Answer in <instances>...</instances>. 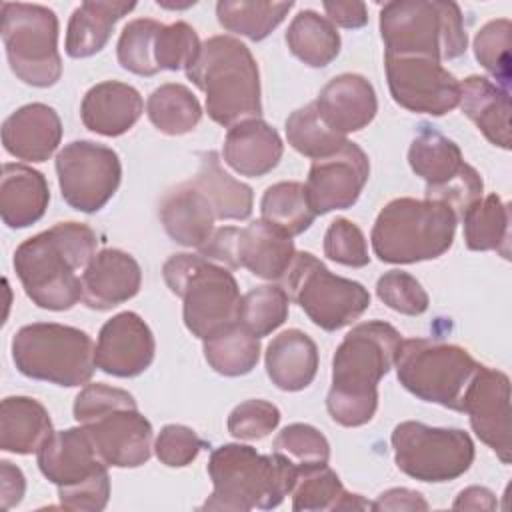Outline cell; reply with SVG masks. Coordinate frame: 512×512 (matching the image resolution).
Here are the masks:
<instances>
[{"mask_svg":"<svg viewBox=\"0 0 512 512\" xmlns=\"http://www.w3.org/2000/svg\"><path fill=\"white\" fill-rule=\"evenodd\" d=\"M452 508L454 510H494L496 496L484 486H468L456 496Z\"/></svg>","mask_w":512,"mask_h":512,"instance_id":"54","label":"cell"},{"mask_svg":"<svg viewBox=\"0 0 512 512\" xmlns=\"http://www.w3.org/2000/svg\"><path fill=\"white\" fill-rule=\"evenodd\" d=\"M408 164L426 182V200L450 206L458 220L482 198V176L464 162L460 146L422 124L408 148Z\"/></svg>","mask_w":512,"mask_h":512,"instance_id":"14","label":"cell"},{"mask_svg":"<svg viewBox=\"0 0 512 512\" xmlns=\"http://www.w3.org/2000/svg\"><path fill=\"white\" fill-rule=\"evenodd\" d=\"M156 342L150 326L136 312L112 316L98 334L96 368L116 378H134L148 370Z\"/></svg>","mask_w":512,"mask_h":512,"instance_id":"21","label":"cell"},{"mask_svg":"<svg viewBox=\"0 0 512 512\" xmlns=\"http://www.w3.org/2000/svg\"><path fill=\"white\" fill-rule=\"evenodd\" d=\"M376 296L392 310L406 316H420L428 310V294L408 272L390 270L376 282Z\"/></svg>","mask_w":512,"mask_h":512,"instance_id":"47","label":"cell"},{"mask_svg":"<svg viewBox=\"0 0 512 512\" xmlns=\"http://www.w3.org/2000/svg\"><path fill=\"white\" fill-rule=\"evenodd\" d=\"M292 510H366L372 508L360 494H350L338 474L328 466H314L298 472L292 488Z\"/></svg>","mask_w":512,"mask_h":512,"instance_id":"34","label":"cell"},{"mask_svg":"<svg viewBox=\"0 0 512 512\" xmlns=\"http://www.w3.org/2000/svg\"><path fill=\"white\" fill-rule=\"evenodd\" d=\"M56 174L64 202L84 214L106 206L122 180L118 154L90 140H74L56 154Z\"/></svg>","mask_w":512,"mask_h":512,"instance_id":"17","label":"cell"},{"mask_svg":"<svg viewBox=\"0 0 512 512\" xmlns=\"http://www.w3.org/2000/svg\"><path fill=\"white\" fill-rule=\"evenodd\" d=\"M272 452L286 456L298 468V472H302L314 466L328 464L330 444L318 428L296 422L288 424L278 432L272 444Z\"/></svg>","mask_w":512,"mask_h":512,"instance_id":"45","label":"cell"},{"mask_svg":"<svg viewBox=\"0 0 512 512\" xmlns=\"http://www.w3.org/2000/svg\"><path fill=\"white\" fill-rule=\"evenodd\" d=\"M12 360L20 374L74 388L86 384L96 368L92 338L74 326L34 322L12 338Z\"/></svg>","mask_w":512,"mask_h":512,"instance_id":"10","label":"cell"},{"mask_svg":"<svg viewBox=\"0 0 512 512\" xmlns=\"http://www.w3.org/2000/svg\"><path fill=\"white\" fill-rule=\"evenodd\" d=\"M324 256L332 262L362 268L370 262L362 230L346 218H336L324 234Z\"/></svg>","mask_w":512,"mask_h":512,"instance_id":"49","label":"cell"},{"mask_svg":"<svg viewBox=\"0 0 512 512\" xmlns=\"http://www.w3.org/2000/svg\"><path fill=\"white\" fill-rule=\"evenodd\" d=\"M144 102L140 92L124 82L106 80L92 86L80 106L82 124L102 136H122L142 116Z\"/></svg>","mask_w":512,"mask_h":512,"instance_id":"25","label":"cell"},{"mask_svg":"<svg viewBox=\"0 0 512 512\" xmlns=\"http://www.w3.org/2000/svg\"><path fill=\"white\" fill-rule=\"evenodd\" d=\"M204 358L222 376H244L260 360V338L232 322L204 338Z\"/></svg>","mask_w":512,"mask_h":512,"instance_id":"37","label":"cell"},{"mask_svg":"<svg viewBox=\"0 0 512 512\" xmlns=\"http://www.w3.org/2000/svg\"><path fill=\"white\" fill-rule=\"evenodd\" d=\"M292 6L294 2L220 0L216 4V16L224 30L260 42L280 26Z\"/></svg>","mask_w":512,"mask_h":512,"instance_id":"38","label":"cell"},{"mask_svg":"<svg viewBox=\"0 0 512 512\" xmlns=\"http://www.w3.org/2000/svg\"><path fill=\"white\" fill-rule=\"evenodd\" d=\"M390 442L398 470L420 482L456 480L474 462V442L460 428L406 420L394 428Z\"/></svg>","mask_w":512,"mask_h":512,"instance_id":"15","label":"cell"},{"mask_svg":"<svg viewBox=\"0 0 512 512\" xmlns=\"http://www.w3.org/2000/svg\"><path fill=\"white\" fill-rule=\"evenodd\" d=\"M146 114L162 134L182 136L200 124L202 106L190 88L166 82L148 96Z\"/></svg>","mask_w":512,"mask_h":512,"instance_id":"39","label":"cell"},{"mask_svg":"<svg viewBox=\"0 0 512 512\" xmlns=\"http://www.w3.org/2000/svg\"><path fill=\"white\" fill-rule=\"evenodd\" d=\"M324 10L328 14V20L332 24H338L342 28H362L368 22V12L364 2H330L326 0Z\"/></svg>","mask_w":512,"mask_h":512,"instance_id":"51","label":"cell"},{"mask_svg":"<svg viewBox=\"0 0 512 512\" xmlns=\"http://www.w3.org/2000/svg\"><path fill=\"white\" fill-rule=\"evenodd\" d=\"M192 182L206 196L218 220H246L252 214V188L230 176L214 150L200 154V170Z\"/></svg>","mask_w":512,"mask_h":512,"instance_id":"33","label":"cell"},{"mask_svg":"<svg viewBox=\"0 0 512 512\" xmlns=\"http://www.w3.org/2000/svg\"><path fill=\"white\" fill-rule=\"evenodd\" d=\"M290 298L278 284H264L248 290L238 304L236 322L256 338L268 336L288 318Z\"/></svg>","mask_w":512,"mask_h":512,"instance_id":"42","label":"cell"},{"mask_svg":"<svg viewBox=\"0 0 512 512\" xmlns=\"http://www.w3.org/2000/svg\"><path fill=\"white\" fill-rule=\"evenodd\" d=\"M136 2L88 0L82 2L70 16L66 28L64 48L70 58H88L100 52L110 36L114 24L130 14Z\"/></svg>","mask_w":512,"mask_h":512,"instance_id":"31","label":"cell"},{"mask_svg":"<svg viewBox=\"0 0 512 512\" xmlns=\"http://www.w3.org/2000/svg\"><path fill=\"white\" fill-rule=\"evenodd\" d=\"M384 54L422 56L436 62L460 58L468 36L462 10L452 0H394L380 8Z\"/></svg>","mask_w":512,"mask_h":512,"instance_id":"6","label":"cell"},{"mask_svg":"<svg viewBox=\"0 0 512 512\" xmlns=\"http://www.w3.org/2000/svg\"><path fill=\"white\" fill-rule=\"evenodd\" d=\"M286 138L296 152L312 160L328 158L348 142L346 136L334 132L320 118L314 102L294 110L286 118Z\"/></svg>","mask_w":512,"mask_h":512,"instance_id":"41","label":"cell"},{"mask_svg":"<svg viewBox=\"0 0 512 512\" xmlns=\"http://www.w3.org/2000/svg\"><path fill=\"white\" fill-rule=\"evenodd\" d=\"M206 260L228 268H246L264 280H282L296 254L292 236L266 220H254L244 228L224 226L198 246Z\"/></svg>","mask_w":512,"mask_h":512,"instance_id":"16","label":"cell"},{"mask_svg":"<svg viewBox=\"0 0 512 512\" xmlns=\"http://www.w3.org/2000/svg\"><path fill=\"white\" fill-rule=\"evenodd\" d=\"M460 108L478 130L504 150L510 148V92L484 76L460 82Z\"/></svg>","mask_w":512,"mask_h":512,"instance_id":"30","label":"cell"},{"mask_svg":"<svg viewBox=\"0 0 512 512\" xmlns=\"http://www.w3.org/2000/svg\"><path fill=\"white\" fill-rule=\"evenodd\" d=\"M204 446V440L192 428L166 424L154 442V452L164 466L184 468L196 460Z\"/></svg>","mask_w":512,"mask_h":512,"instance_id":"50","label":"cell"},{"mask_svg":"<svg viewBox=\"0 0 512 512\" xmlns=\"http://www.w3.org/2000/svg\"><path fill=\"white\" fill-rule=\"evenodd\" d=\"M50 202L42 172L26 164L6 162L0 176V216L8 228H28L38 222Z\"/></svg>","mask_w":512,"mask_h":512,"instance_id":"27","label":"cell"},{"mask_svg":"<svg viewBox=\"0 0 512 512\" xmlns=\"http://www.w3.org/2000/svg\"><path fill=\"white\" fill-rule=\"evenodd\" d=\"M140 284L142 270L136 258L118 248H104L82 272V302L92 310H110L134 298Z\"/></svg>","mask_w":512,"mask_h":512,"instance_id":"22","label":"cell"},{"mask_svg":"<svg viewBox=\"0 0 512 512\" xmlns=\"http://www.w3.org/2000/svg\"><path fill=\"white\" fill-rule=\"evenodd\" d=\"M206 96V112L220 126L260 118V72L250 48L234 36L202 42L196 60L184 70Z\"/></svg>","mask_w":512,"mask_h":512,"instance_id":"4","label":"cell"},{"mask_svg":"<svg viewBox=\"0 0 512 512\" xmlns=\"http://www.w3.org/2000/svg\"><path fill=\"white\" fill-rule=\"evenodd\" d=\"M372 510H428V502L416 490L390 488L372 502Z\"/></svg>","mask_w":512,"mask_h":512,"instance_id":"52","label":"cell"},{"mask_svg":"<svg viewBox=\"0 0 512 512\" xmlns=\"http://www.w3.org/2000/svg\"><path fill=\"white\" fill-rule=\"evenodd\" d=\"M458 218L442 202L394 198L372 226V250L388 264H414L440 258L454 242Z\"/></svg>","mask_w":512,"mask_h":512,"instance_id":"7","label":"cell"},{"mask_svg":"<svg viewBox=\"0 0 512 512\" xmlns=\"http://www.w3.org/2000/svg\"><path fill=\"white\" fill-rule=\"evenodd\" d=\"M62 140L58 112L42 102L20 106L2 124V144L8 154L26 162L48 160Z\"/></svg>","mask_w":512,"mask_h":512,"instance_id":"24","label":"cell"},{"mask_svg":"<svg viewBox=\"0 0 512 512\" xmlns=\"http://www.w3.org/2000/svg\"><path fill=\"white\" fill-rule=\"evenodd\" d=\"M284 152L280 134L264 120L250 118L228 128L224 162L240 176L258 178L278 166Z\"/></svg>","mask_w":512,"mask_h":512,"instance_id":"26","label":"cell"},{"mask_svg":"<svg viewBox=\"0 0 512 512\" xmlns=\"http://www.w3.org/2000/svg\"><path fill=\"white\" fill-rule=\"evenodd\" d=\"M264 364L276 388L284 392L304 390L318 372L316 342L298 328L284 330L268 344Z\"/></svg>","mask_w":512,"mask_h":512,"instance_id":"29","label":"cell"},{"mask_svg":"<svg viewBox=\"0 0 512 512\" xmlns=\"http://www.w3.org/2000/svg\"><path fill=\"white\" fill-rule=\"evenodd\" d=\"M160 222L166 234L188 248L202 246L214 232V210L194 182H182L160 202Z\"/></svg>","mask_w":512,"mask_h":512,"instance_id":"28","label":"cell"},{"mask_svg":"<svg viewBox=\"0 0 512 512\" xmlns=\"http://www.w3.org/2000/svg\"><path fill=\"white\" fill-rule=\"evenodd\" d=\"M260 212L262 220L278 226L288 236L306 232L316 218L306 186L300 182H276L268 186L260 200Z\"/></svg>","mask_w":512,"mask_h":512,"instance_id":"40","label":"cell"},{"mask_svg":"<svg viewBox=\"0 0 512 512\" xmlns=\"http://www.w3.org/2000/svg\"><path fill=\"white\" fill-rule=\"evenodd\" d=\"M0 494H2V510H8L16 506L26 490L24 474L18 466H14L8 460L0 462Z\"/></svg>","mask_w":512,"mask_h":512,"instance_id":"53","label":"cell"},{"mask_svg":"<svg viewBox=\"0 0 512 512\" xmlns=\"http://www.w3.org/2000/svg\"><path fill=\"white\" fill-rule=\"evenodd\" d=\"M368 176L370 160L366 152L350 140L336 154L314 160L304 186L316 216L352 208L360 198Z\"/></svg>","mask_w":512,"mask_h":512,"instance_id":"19","label":"cell"},{"mask_svg":"<svg viewBox=\"0 0 512 512\" xmlns=\"http://www.w3.org/2000/svg\"><path fill=\"white\" fill-rule=\"evenodd\" d=\"M280 422V410L268 400L252 398L232 408L228 414V432L238 440H262Z\"/></svg>","mask_w":512,"mask_h":512,"instance_id":"48","label":"cell"},{"mask_svg":"<svg viewBox=\"0 0 512 512\" xmlns=\"http://www.w3.org/2000/svg\"><path fill=\"white\" fill-rule=\"evenodd\" d=\"M2 40L10 70L28 86L48 88L62 76L58 16L42 4L2 2Z\"/></svg>","mask_w":512,"mask_h":512,"instance_id":"12","label":"cell"},{"mask_svg":"<svg viewBox=\"0 0 512 512\" xmlns=\"http://www.w3.org/2000/svg\"><path fill=\"white\" fill-rule=\"evenodd\" d=\"M38 468L58 488L68 510H104L110 498L108 464L98 456L84 426L52 432L36 452Z\"/></svg>","mask_w":512,"mask_h":512,"instance_id":"9","label":"cell"},{"mask_svg":"<svg viewBox=\"0 0 512 512\" xmlns=\"http://www.w3.org/2000/svg\"><path fill=\"white\" fill-rule=\"evenodd\" d=\"M464 240L470 250H496L510 258V206L498 196L480 198L464 216Z\"/></svg>","mask_w":512,"mask_h":512,"instance_id":"36","label":"cell"},{"mask_svg":"<svg viewBox=\"0 0 512 512\" xmlns=\"http://www.w3.org/2000/svg\"><path fill=\"white\" fill-rule=\"evenodd\" d=\"M314 104L320 118L342 136L366 128L378 112L374 86L364 76L350 72L334 76Z\"/></svg>","mask_w":512,"mask_h":512,"instance_id":"23","label":"cell"},{"mask_svg":"<svg viewBox=\"0 0 512 512\" xmlns=\"http://www.w3.org/2000/svg\"><path fill=\"white\" fill-rule=\"evenodd\" d=\"M512 24L508 18H496L486 22L474 38V56L482 68L496 80L498 86L510 88Z\"/></svg>","mask_w":512,"mask_h":512,"instance_id":"44","label":"cell"},{"mask_svg":"<svg viewBox=\"0 0 512 512\" xmlns=\"http://www.w3.org/2000/svg\"><path fill=\"white\" fill-rule=\"evenodd\" d=\"M402 344L400 332L382 320L356 324L332 358L326 408L346 428L368 424L378 408V382L390 372Z\"/></svg>","mask_w":512,"mask_h":512,"instance_id":"1","label":"cell"},{"mask_svg":"<svg viewBox=\"0 0 512 512\" xmlns=\"http://www.w3.org/2000/svg\"><path fill=\"white\" fill-rule=\"evenodd\" d=\"M160 26L162 24L152 18H136L124 26L116 46L118 64L124 70L138 76H154L160 72L154 58Z\"/></svg>","mask_w":512,"mask_h":512,"instance_id":"43","label":"cell"},{"mask_svg":"<svg viewBox=\"0 0 512 512\" xmlns=\"http://www.w3.org/2000/svg\"><path fill=\"white\" fill-rule=\"evenodd\" d=\"M200 38L188 22L162 24L156 36L154 58L160 70H186L200 52Z\"/></svg>","mask_w":512,"mask_h":512,"instance_id":"46","label":"cell"},{"mask_svg":"<svg viewBox=\"0 0 512 512\" xmlns=\"http://www.w3.org/2000/svg\"><path fill=\"white\" fill-rule=\"evenodd\" d=\"M282 288L322 330L336 332L358 320L370 306L368 290L332 274L312 252H296L282 276Z\"/></svg>","mask_w":512,"mask_h":512,"instance_id":"13","label":"cell"},{"mask_svg":"<svg viewBox=\"0 0 512 512\" xmlns=\"http://www.w3.org/2000/svg\"><path fill=\"white\" fill-rule=\"evenodd\" d=\"M286 44L304 64L324 68L340 52V34L326 16L316 10H300L286 30Z\"/></svg>","mask_w":512,"mask_h":512,"instance_id":"35","label":"cell"},{"mask_svg":"<svg viewBox=\"0 0 512 512\" xmlns=\"http://www.w3.org/2000/svg\"><path fill=\"white\" fill-rule=\"evenodd\" d=\"M170 292L182 298V316L192 336L204 340L236 322L240 288L232 272L204 256L172 254L162 266Z\"/></svg>","mask_w":512,"mask_h":512,"instance_id":"8","label":"cell"},{"mask_svg":"<svg viewBox=\"0 0 512 512\" xmlns=\"http://www.w3.org/2000/svg\"><path fill=\"white\" fill-rule=\"evenodd\" d=\"M44 404L30 396H8L0 404V448L12 454H32L52 434Z\"/></svg>","mask_w":512,"mask_h":512,"instance_id":"32","label":"cell"},{"mask_svg":"<svg viewBox=\"0 0 512 512\" xmlns=\"http://www.w3.org/2000/svg\"><path fill=\"white\" fill-rule=\"evenodd\" d=\"M384 68L392 100L410 112L444 116L460 102V82L442 62L384 54Z\"/></svg>","mask_w":512,"mask_h":512,"instance_id":"18","label":"cell"},{"mask_svg":"<svg viewBox=\"0 0 512 512\" xmlns=\"http://www.w3.org/2000/svg\"><path fill=\"white\" fill-rule=\"evenodd\" d=\"M96 232L82 222H58L24 240L14 252V270L26 296L44 310H70L82 300V276L96 254Z\"/></svg>","mask_w":512,"mask_h":512,"instance_id":"2","label":"cell"},{"mask_svg":"<svg viewBox=\"0 0 512 512\" xmlns=\"http://www.w3.org/2000/svg\"><path fill=\"white\" fill-rule=\"evenodd\" d=\"M462 412L468 414L474 434L504 462L512 458L510 438V380L502 370L480 364L472 378Z\"/></svg>","mask_w":512,"mask_h":512,"instance_id":"20","label":"cell"},{"mask_svg":"<svg viewBox=\"0 0 512 512\" xmlns=\"http://www.w3.org/2000/svg\"><path fill=\"white\" fill-rule=\"evenodd\" d=\"M398 382L416 398L462 412L466 390L476 376L480 362L462 346L408 338L402 340L396 356Z\"/></svg>","mask_w":512,"mask_h":512,"instance_id":"11","label":"cell"},{"mask_svg":"<svg viewBox=\"0 0 512 512\" xmlns=\"http://www.w3.org/2000/svg\"><path fill=\"white\" fill-rule=\"evenodd\" d=\"M212 494L200 510H272L292 492L298 468L282 454H260L246 444H222L208 460Z\"/></svg>","mask_w":512,"mask_h":512,"instance_id":"3","label":"cell"},{"mask_svg":"<svg viewBox=\"0 0 512 512\" xmlns=\"http://www.w3.org/2000/svg\"><path fill=\"white\" fill-rule=\"evenodd\" d=\"M74 418L90 434L98 456L114 468H138L152 454V424L134 396L108 384H86L72 406Z\"/></svg>","mask_w":512,"mask_h":512,"instance_id":"5","label":"cell"}]
</instances>
